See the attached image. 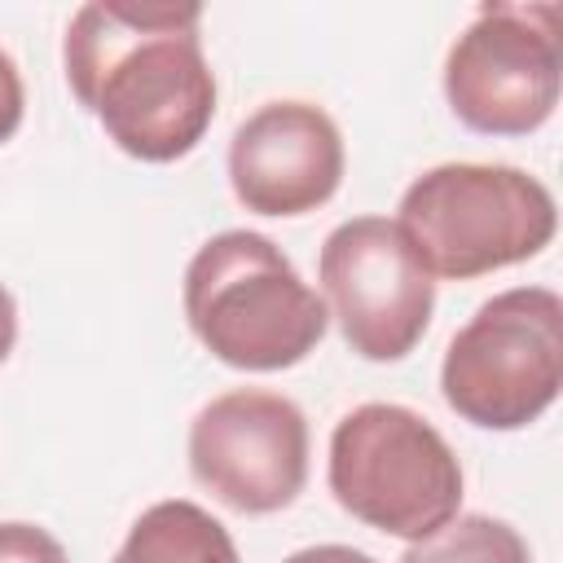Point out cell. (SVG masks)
Returning a JSON list of instances; mask_svg holds the SVG:
<instances>
[{
    "label": "cell",
    "mask_w": 563,
    "mask_h": 563,
    "mask_svg": "<svg viewBox=\"0 0 563 563\" xmlns=\"http://www.w3.org/2000/svg\"><path fill=\"white\" fill-rule=\"evenodd\" d=\"M202 4H79L66 40V84L106 136L141 163L185 158L216 119V75L198 40Z\"/></svg>",
    "instance_id": "6da1fadb"
},
{
    "label": "cell",
    "mask_w": 563,
    "mask_h": 563,
    "mask_svg": "<svg viewBox=\"0 0 563 563\" xmlns=\"http://www.w3.org/2000/svg\"><path fill=\"white\" fill-rule=\"evenodd\" d=\"M185 321L216 361L246 374L299 365L330 330L325 299L255 229H224L194 251L185 268Z\"/></svg>",
    "instance_id": "7a4b0ae2"
},
{
    "label": "cell",
    "mask_w": 563,
    "mask_h": 563,
    "mask_svg": "<svg viewBox=\"0 0 563 563\" xmlns=\"http://www.w3.org/2000/svg\"><path fill=\"white\" fill-rule=\"evenodd\" d=\"M400 233L431 277L471 282L554 242V194L506 163H440L400 194Z\"/></svg>",
    "instance_id": "3957f363"
},
{
    "label": "cell",
    "mask_w": 563,
    "mask_h": 563,
    "mask_svg": "<svg viewBox=\"0 0 563 563\" xmlns=\"http://www.w3.org/2000/svg\"><path fill=\"white\" fill-rule=\"evenodd\" d=\"M325 479L334 501L400 541H422L462 506V462L409 405L369 400L330 431Z\"/></svg>",
    "instance_id": "277c9868"
},
{
    "label": "cell",
    "mask_w": 563,
    "mask_h": 563,
    "mask_svg": "<svg viewBox=\"0 0 563 563\" xmlns=\"http://www.w3.org/2000/svg\"><path fill=\"white\" fill-rule=\"evenodd\" d=\"M563 387V299L550 286H510L475 308L440 365L444 405L484 431L537 422Z\"/></svg>",
    "instance_id": "5b68a950"
},
{
    "label": "cell",
    "mask_w": 563,
    "mask_h": 563,
    "mask_svg": "<svg viewBox=\"0 0 563 563\" xmlns=\"http://www.w3.org/2000/svg\"><path fill=\"white\" fill-rule=\"evenodd\" d=\"M563 84L554 4H484L444 57L449 110L484 136H528Z\"/></svg>",
    "instance_id": "8992f818"
},
{
    "label": "cell",
    "mask_w": 563,
    "mask_h": 563,
    "mask_svg": "<svg viewBox=\"0 0 563 563\" xmlns=\"http://www.w3.org/2000/svg\"><path fill=\"white\" fill-rule=\"evenodd\" d=\"M325 312L365 361H400L418 347L435 308V277L387 216H352L321 242Z\"/></svg>",
    "instance_id": "52a82bcc"
},
{
    "label": "cell",
    "mask_w": 563,
    "mask_h": 563,
    "mask_svg": "<svg viewBox=\"0 0 563 563\" xmlns=\"http://www.w3.org/2000/svg\"><path fill=\"white\" fill-rule=\"evenodd\" d=\"M189 471L238 515L286 510L308 484V418L282 391H224L189 422Z\"/></svg>",
    "instance_id": "ba28073f"
},
{
    "label": "cell",
    "mask_w": 563,
    "mask_h": 563,
    "mask_svg": "<svg viewBox=\"0 0 563 563\" xmlns=\"http://www.w3.org/2000/svg\"><path fill=\"white\" fill-rule=\"evenodd\" d=\"M339 123L312 101H268L229 141L233 198L255 216H308L343 185Z\"/></svg>",
    "instance_id": "9c48e42d"
},
{
    "label": "cell",
    "mask_w": 563,
    "mask_h": 563,
    "mask_svg": "<svg viewBox=\"0 0 563 563\" xmlns=\"http://www.w3.org/2000/svg\"><path fill=\"white\" fill-rule=\"evenodd\" d=\"M110 563H238L229 528L198 501H154L123 537Z\"/></svg>",
    "instance_id": "30bf717a"
},
{
    "label": "cell",
    "mask_w": 563,
    "mask_h": 563,
    "mask_svg": "<svg viewBox=\"0 0 563 563\" xmlns=\"http://www.w3.org/2000/svg\"><path fill=\"white\" fill-rule=\"evenodd\" d=\"M400 563H532L528 541L493 515H453L422 541H409Z\"/></svg>",
    "instance_id": "8fae6325"
},
{
    "label": "cell",
    "mask_w": 563,
    "mask_h": 563,
    "mask_svg": "<svg viewBox=\"0 0 563 563\" xmlns=\"http://www.w3.org/2000/svg\"><path fill=\"white\" fill-rule=\"evenodd\" d=\"M0 563H70V559L53 532L9 519L0 523Z\"/></svg>",
    "instance_id": "7c38bea8"
},
{
    "label": "cell",
    "mask_w": 563,
    "mask_h": 563,
    "mask_svg": "<svg viewBox=\"0 0 563 563\" xmlns=\"http://www.w3.org/2000/svg\"><path fill=\"white\" fill-rule=\"evenodd\" d=\"M26 114V92H22V75L13 66V57L0 48V145L13 141V132L22 128Z\"/></svg>",
    "instance_id": "4fadbf2b"
},
{
    "label": "cell",
    "mask_w": 563,
    "mask_h": 563,
    "mask_svg": "<svg viewBox=\"0 0 563 563\" xmlns=\"http://www.w3.org/2000/svg\"><path fill=\"white\" fill-rule=\"evenodd\" d=\"M282 563H378V559H369L365 550H352V545H308V550H295V554H286Z\"/></svg>",
    "instance_id": "5bb4252c"
},
{
    "label": "cell",
    "mask_w": 563,
    "mask_h": 563,
    "mask_svg": "<svg viewBox=\"0 0 563 563\" xmlns=\"http://www.w3.org/2000/svg\"><path fill=\"white\" fill-rule=\"evenodd\" d=\"M13 343H18V303H13V295L0 286V365H4V356L13 352Z\"/></svg>",
    "instance_id": "9a60e30c"
}]
</instances>
